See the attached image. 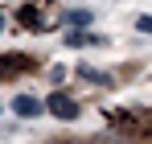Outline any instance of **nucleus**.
<instances>
[{"label": "nucleus", "mask_w": 152, "mask_h": 144, "mask_svg": "<svg viewBox=\"0 0 152 144\" xmlns=\"http://www.w3.org/2000/svg\"><path fill=\"white\" fill-rule=\"evenodd\" d=\"M45 107H50V111L58 115V120H78V103H74L70 95H62V91H53Z\"/></svg>", "instance_id": "f257e3e1"}, {"label": "nucleus", "mask_w": 152, "mask_h": 144, "mask_svg": "<svg viewBox=\"0 0 152 144\" xmlns=\"http://www.w3.org/2000/svg\"><path fill=\"white\" fill-rule=\"evenodd\" d=\"M12 111H17L21 120H37L45 107H41V99H33V95H17L12 99Z\"/></svg>", "instance_id": "f03ea898"}, {"label": "nucleus", "mask_w": 152, "mask_h": 144, "mask_svg": "<svg viewBox=\"0 0 152 144\" xmlns=\"http://www.w3.org/2000/svg\"><path fill=\"white\" fill-rule=\"evenodd\" d=\"M62 25H70V29H82V25H91V12H86V8H70V12L62 17Z\"/></svg>", "instance_id": "7ed1b4c3"}, {"label": "nucleus", "mask_w": 152, "mask_h": 144, "mask_svg": "<svg viewBox=\"0 0 152 144\" xmlns=\"http://www.w3.org/2000/svg\"><path fill=\"white\" fill-rule=\"evenodd\" d=\"M82 78H86V82H99V87H111V78L103 70H95V66H82Z\"/></svg>", "instance_id": "20e7f679"}, {"label": "nucleus", "mask_w": 152, "mask_h": 144, "mask_svg": "<svg viewBox=\"0 0 152 144\" xmlns=\"http://www.w3.org/2000/svg\"><path fill=\"white\" fill-rule=\"evenodd\" d=\"M95 41H99L95 33H70L66 37V46H95Z\"/></svg>", "instance_id": "39448f33"}, {"label": "nucleus", "mask_w": 152, "mask_h": 144, "mask_svg": "<svg viewBox=\"0 0 152 144\" xmlns=\"http://www.w3.org/2000/svg\"><path fill=\"white\" fill-rule=\"evenodd\" d=\"M136 25H140V33H152V17H140Z\"/></svg>", "instance_id": "423d86ee"}, {"label": "nucleus", "mask_w": 152, "mask_h": 144, "mask_svg": "<svg viewBox=\"0 0 152 144\" xmlns=\"http://www.w3.org/2000/svg\"><path fill=\"white\" fill-rule=\"evenodd\" d=\"M0 29H4V17H0Z\"/></svg>", "instance_id": "0eeeda50"}]
</instances>
